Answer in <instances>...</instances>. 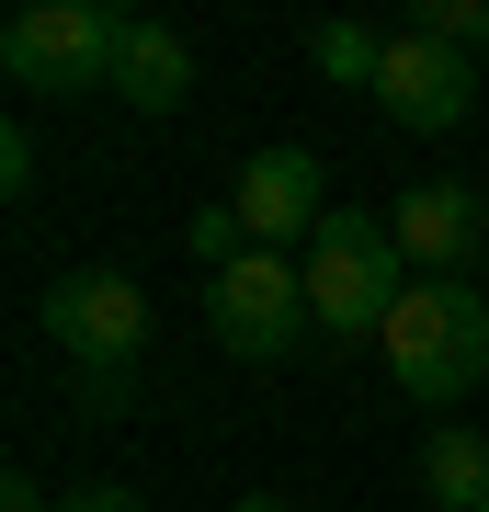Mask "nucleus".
<instances>
[{"mask_svg":"<svg viewBox=\"0 0 489 512\" xmlns=\"http://www.w3.org/2000/svg\"><path fill=\"white\" fill-rule=\"evenodd\" d=\"M376 342H387V376H399V399L455 410V399H478V387H489V296H478V285H455V274H421Z\"/></svg>","mask_w":489,"mask_h":512,"instance_id":"1","label":"nucleus"},{"mask_svg":"<svg viewBox=\"0 0 489 512\" xmlns=\"http://www.w3.org/2000/svg\"><path fill=\"white\" fill-rule=\"evenodd\" d=\"M410 285H421V274L399 262L387 217H364V205H330V217H319V239H308V319L330 330V342H364V330H387Z\"/></svg>","mask_w":489,"mask_h":512,"instance_id":"2","label":"nucleus"},{"mask_svg":"<svg viewBox=\"0 0 489 512\" xmlns=\"http://www.w3.org/2000/svg\"><path fill=\"white\" fill-rule=\"evenodd\" d=\"M205 330H217V353L239 365H285L296 342H308V262L285 251H239L228 274H205Z\"/></svg>","mask_w":489,"mask_h":512,"instance_id":"3","label":"nucleus"},{"mask_svg":"<svg viewBox=\"0 0 489 512\" xmlns=\"http://www.w3.org/2000/svg\"><path fill=\"white\" fill-rule=\"evenodd\" d=\"M114 35H126V12H103V0H35L0 23V69H12V92H114Z\"/></svg>","mask_w":489,"mask_h":512,"instance_id":"4","label":"nucleus"},{"mask_svg":"<svg viewBox=\"0 0 489 512\" xmlns=\"http://www.w3.org/2000/svg\"><path fill=\"white\" fill-rule=\"evenodd\" d=\"M46 330L69 342V365H91V376L114 387V376L148 353V296H137V274L91 262V274H57V285H46Z\"/></svg>","mask_w":489,"mask_h":512,"instance_id":"5","label":"nucleus"},{"mask_svg":"<svg viewBox=\"0 0 489 512\" xmlns=\"http://www.w3.org/2000/svg\"><path fill=\"white\" fill-rule=\"evenodd\" d=\"M228 217H239V239H251V251L319 239V217H330V171H319V148H262V160L239 171Z\"/></svg>","mask_w":489,"mask_h":512,"instance_id":"6","label":"nucleus"},{"mask_svg":"<svg viewBox=\"0 0 489 512\" xmlns=\"http://www.w3.org/2000/svg\"><path fill=\"white\" fill-rule=\"evenodd\" d=\"M376 103H387V126H410V137H444V126H467L478 114V80H467V57L433 46V35H387V69H376Z\"/></svg>","mask_w":489,"mask_h":512,"instance_id":"7","label":"nucleus"},{"mask_svg":"<svg viewBox=\"0 0 489 512\" xmlns=\"http://www.w3.org/2000/svg\"><path fill=\"white\" fill-rule=\"evenodd\" d=\"M387 239H399L410 274H455V262L489 239V194H467V183H410L399 205H387Z\"/></svg>","mask_w":489,"mask_h":512,"instance_id":"8","label":"nucleus"},{"mask_svg":"<svg viewBox=\"0 0 489 512\" xmlns=\"http://www.w3.org/2000/svg\"><path fill=\"white\" fill-rule=\"evenodd\" d=\"M114 92H126L137 114H171L182 92H194V46H182L171 23L126 12V35H114Z\"/></svg>","mask_w":489,"mask_h":512,"instance_id":"9","label":"nucleus"},{"mask_svg":"<svg viewBox=\"0 0 489 512\" xmlns=\"http://www.w3.org/2000/svg\"><path fill=\"white\" fill-rule=\"evenodd\" d=\"M421 490H433V512H489V444L478 433H433Z\"/></svg>","mask_w":489,"mask_h":512,"instance_id":"10","label":"nucleus"},{"mask_svg":"<svg viewBox=\"0 0 489 512\" xmlns=\"http://www.w3.org/2000/svg\"><path fill=\"white\" fill-rule=\"evenodd\" d=\"M308 46H319V69H330V80H364V92H376V69H387V46L364 35V23H319Z\"/></svg>","mask_w":489,"mask_h":512,"instance_id":"11","label":"nucleus"},{"mask_svg":"<svg viewBox=\"0 0 489 512\" xmlns=\"http://www.w3.org/2000/svg\"><path fill=\"white\" fill-rule=\"evenodd\" d=\"M410 35H433V46L467 57V46L489 35V0H421V12H410Z\"/></svg>","mask_w":489,"mask_h":512,"instance_id":"12","label":"nucleus"},{"mask_svg":"<svg viewBox=\"0 0 489 512\" xmlns=\"http://www.w3.org/2000/svg\"><path fill=\"white\" fill-rule=\"evenodd\" d=\"M57 512H148V501H137V490H114V478H103V490H69Z\"/></svg>","mask_w":489,"mask_h":512,"instance_id":"13","label":"nucleus"},{"mask_svg":"<svg viewBox=\"0 0 489 512\" xmlns=\"http://www.w3.org/2000/svg\"><path fill=\"white\" fill-rule=\"evenodd\" d=\"M0 512H46V490H35V467H12V478H0Z\"/></svg>","mask_w":489,"mask_h":512,"instance_id":"14","label":"nucleus"},{"mask_svg":"<svg viewBox=\"0 0 489 512\" xmlns=\"http://www.w3.org/2000/svg\"><path fill=\"white\" fill-rule=\"evenodd\" d=\"M228 512H296V501H273V490H251V501H228Z\"/></svg>","mask_w":489,"mask_h":512,"instance_id":"15","label":"nucleus"}]
</instances>
